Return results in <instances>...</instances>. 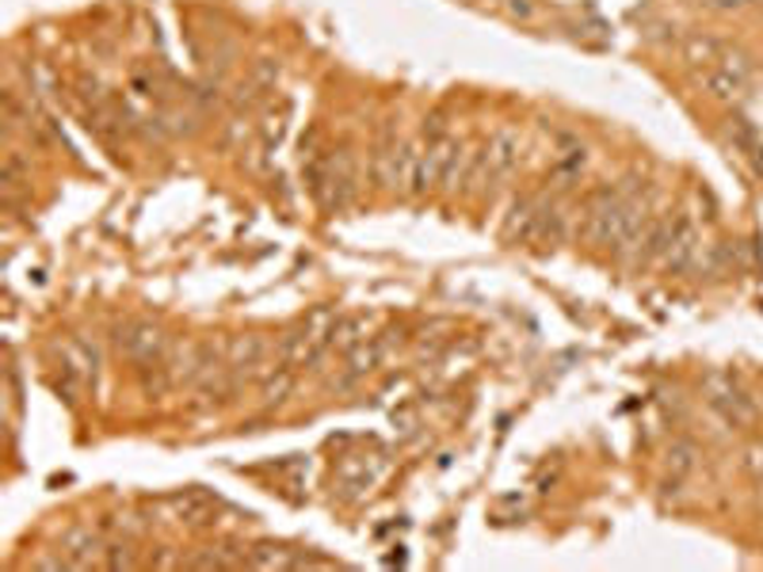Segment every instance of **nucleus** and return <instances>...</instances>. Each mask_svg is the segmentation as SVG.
Instances as JSON below:
<instances>
[{"label":"nucleus","instance_id":"1","mask_svg":"<svg viewBox=\"0 0 763 572\" xmlns=\"http://www.w3.org/2000/svg\"><path fill=\"white\" fill-rule=\"evenodd\" d=\"M645 226V203L630 188H596L584 206V237L592 249L611 252V257H627L637 241H642Z\"/></svg>","mask_w":763,"mask_h":572},{"label":"nucleus","instance_id":"2","mask_svg":"<svg viewBox=\"0 0 763 572\" xmlns=\"http://www.w3.org/2000/svg\"><path fill=\"white\" fill-rule=\"evenodd\" d=\"M306 172H310V188L325 211H344V206L356 199L359 168H356V153L351 150H333V153H325V157H313Z\"/></svg>","mask_w":763,"mask_h":572},{"label":"nucleus","instance_id":"3","mask_svg":"<svg viewBox=\"0 0 763 572\" xmlns=\"http://www.w3.org/2000/svg\"><path fill=\"white\" fill-rule=\"evenodd\" d=\"M413 165H416V145L385 134L379 142V150H374L371 176H374V183H379L382 191H408Z\"/></svg>","mask_w":763,"mask_h":572},{"label":"nucleus","instance_id":"4","mask_svg":"<svg viewBox=\"0 0 763 572\" xmlns=\"http://www.w3.org/2000/svg\"><path fill=\"white\" fill-rule=\"evenodd\" d=\"M275 347L267 336H260V332H249V336H237L234 344L226 347V367L229 374L237 378V382H249V378H264L267 362H272Z\"/></svg>","mask_w":763,"mask_h":572},{"label":"nucleus","instance_id":"5","mask_svg":"<svg viewBox=\"0 0 763 572\" xmlns=\"http://www.w3.org/2000/svg\"><path fill=\"white\" fill-rule=\"evenodd\" d=\"M218 367H226V351L214 339H199V344H183L180 355L172 359V382L199 385L203 378H211Z\"/></svg>","mask_w":763,"mask_h":572},{"label":"nucleus","instance_id":"6","mask_svg":"<svg viewBox=\"0 0 763 572\" xmlns=\"http://www.w3.org/2000/svg\"><path fill=\"white\" fill-rule=\"evenodd\" d=\"M393 347H401V332L397 329L382 332V336H367L356 351H348V367H344L341 390H348V385L363 382L367 374H374V370H379L382 362L393 355Z\"/></svg>","mask_w":763,"mask_h":572},{"label":"nucleus","instance_id":"7","mask_svg":"<svg viewBox=\"0 0 763 572\" xmlns=\"http://www.w3.org/2000/svg\"><path fill=\"white\" fill-rule=\"evenodd\" d=\"M165 332L153 321H130L119 329V351L127 355L134 367H145V362H160L165 359Z\"/></svg>","mask_w":763,"mask_h":572},{"label":"nucleus","instance_id":"8","mask_svg":"<svg viewBox=\"0 0 763 572\" xmlns=\"http://www.w3.org/2000/svg\"><path fill=\"white\" fill-rule=\"evenodd\" d=\"M165 504H168V512H172V520L191 531L214 527V520H218V500L203 489H180V492H172Z\"/></svg>","mask_w":763,"mask_h":572},{"label":"nucleus","instance_id":"9","mask_svg":"<svg viewBox=\"0 0 763 572\" xmlns=\"http://www.w3.org/2000/svg\"><path fill=\"white\" fill-rule=\"evenodd\" d=\"M711 408L729 424V428H752V424H756V401H752L744 390H737V385L714 382L711 385Z\"/></svg>","mask_w":763,"mask_h":572},{"label":"nucleus","instance_id":"10","mask_svg":"<svg viewBox=\"0 0 763 572\" xmlns=\"http://www.w3.org/2000/svg\"><path fill=\"white\" fill-rule=\"evenodd\" d=\"M520 150H523V142L515 130H497V134L481 145L489 180H504V176H512L515 168H520Z\"/></svg>","mask_w":763,"mask_h":572},{"label":"nucleus","instance_id":"11","mask_svg":"<svg viewBox=\"0 0 763 572\" xmlns=\"http://www.w3.org/2000/svg\"><path fill=\"white\" fill-rule=\"evenodd\" d=\"M699 257V229L691 226V218H676L672 222V241H668V252L660 264L672 275H683Z\"/></svg>","mask_w":763,"mask_h":572},{"label":"nucleus","instance_id":"12","mask_svg":"<svg viewBox=\"0 0 763 572\" xmlns=\"http://www.w3.org/2000/svg\"><path fill=\"white\" fill-rule=\"evenodd\" d=\"M538 211H543V203H535L530 195L515 199L512 211H508V222H504V237H508V241L530 245V229H535V222H538Z\"/></svg>","mask_w":763,"mask_h":572},{"label":"nucleus","instance_id":"13","mask_svg":"<svg viewBox=\"0 0 763 572\" xmlns=\"http://www.w3.org/2000/svg\"><path fill=\"white\" fill-rule=\"evenodd\" d=\"M561 241H565V214H561L558 206H543L535 229H530V245H538V249H558Z\"/></svg>","mask_w":763,"mask_h":572},{"label":"nucleus","instance_id":"14","mask_svg":"<svg viewBox=\"0 0 763 572\" xmlns=\"http://www.w3.org/2000/svg\"><path fill=\"white\" fill-rule=\"evenodd\" d=\"M295 382H298V370L275 362V367L260 378V397H264V405H283V401L290 397V390H295Z\"/></svg>","mask_w":763,"mask_h":572},{"label":"nucleus","instance_id":"15","mask_svg":"<svg viewBox=\"0 0 763 572\" xmlns=\"http://www.w3.org/2000/svg\"><path fill=\"white\" fill-rule=\"evenodd\" d=\"M61 558H65L69 569H88L92 558H96V535L92 531H69L65 543H61Z\"/></svg>","mask_w":763,"mask_h":572},{"label":"nucleus","instance_id":"16","mask_svg":"<svg viewBox=\"0 0 763 572\" xmlns=\"http://www.w3.org/2000/svg\"><path fill=\"white\" fill-rule=\"evenodd\" d=\"M367 332H371V317H341V321H336V329H333V347L336 351H356L359 344H363L367 339Z\"/></svg>","mask_w":763,"mask_h":572},{"label":"nucleus","instance_id":"17","mask_svg":"<svg viewBox=\"0 0 763 572\" xmlns=\"http://www.w3.org/2000/svg\"><path fill=\"white\" fill-rule=\"evenodd\" d=\"M245 565L249 569H298V553L283 550V546H272V543H260L249 550Z\"/></svg>","mask_w":763,"mask_h":572},{"label":"nucleus","instance_id":"18","mask_svg":"<svg viewBox=\"0 0 763 572\" xmlns=\"http://www.w3.org/2000/svg\"><path fill=\"white\" fill-rule=\"evenodd\" d=\"M668 241H672V222L668 218L649 222L642 234V264H657V260H665Z\"/></svg>","mask_w":763,"mask_h":572},{"label":"nucleus","instance_id":"19","mask_svg":"<svg viewBox=\"0 0 763 572\" xmlns=\"http://www.w3.org/2000/svg\"><path fill=\"white\" fill-rule=\"evenodd\" d=\"M371 485H374V474L367 466H351V462H348V466L341 469V489H344V497H348V500L363 497Z\"/></svg>","mask_w":763,"mask_h":572},{"label":"nucleus","instance_id":"20","mask_svg":"<svg viewBox=\"0 0 763 572\" xmlns=\"http://www.w3.org/2000/svg\"><path fill=\"white\" fill-rule=\"evenodd\" d=\"M668 469H672V477H688L691 469H695V446L691 443H672L668 446Z\"/></svg>","mask_w":763,"mask_h":572},{"label":"nucleus","instance_id":"21","mask_svg":"<svg viewBox=\"0 0 763 572\" xmlns=\"http://www.w3.org/2000/svg\"><path fill=\"white\" fill-rule=\"evenodd\" d=\"M104 565L107 569H138V558H134V550H130V546H111V550H107V558H104Z\"/></svg>","mask_w":763,"mask_h":572},{"label":"nucleus","instance_id":"22","mask_svg":"<svg viewBox=\"0 0 763 572\" xmlns=\"http://www.w3.org/2000/svg\"><path fill=\"white\" fill-rule=\"evenodd\" d=\"M711 8H718V12H741V8L756 4V0H706Z\"/></svg>","mask_w":763,"mask_h":572},{"label":"nucleus","instance_id":"23","mask_svg":"<svg viewBox=\"0 0 763 572\" xmlns=\"http://www.w3.org/2000/svg\"><path fill=\"white\" fill-rule=\"evenodd\" d=\"M150 565H153V569H180V565H183V561H180V558H176V553L160 550V553H157V558H153V561H150Z\"/></svg>","mask_w":763,"mask_h":572},{"label":"nucleus","instance_id":"24","mask_svg":"<svg viewBox=\"0 0 763 572\" xmlns=\"http://www.w3.org/2000/svg\"><path fill=\"white\" fill-rule=\"evenodd\" d=\"M749 474L756 477V481H763V446L749 451Z\"/></svg>","mask_w":763,"mask_h":572}]
</instances>
